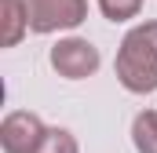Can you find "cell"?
<instances>
[{
  "label": "cell",
  "mask_w": 157,
  "mask_h": 153,
  "mask_svg": "<svg viewBox=\"0 0 157 153\" xmlns=\"http://www.w3.org/2000/svg\"><path fill=\"white\" fill-rule=\"evenodd\" d=\"M99 11L110 22H128L143 11V0H99Z\"/></svg>",
  "instance_id": "8"
},
{
  "label": "cell",
  "mask_w": 157,
  "mask_h": 153,
  "mask_svg": "<svg viewBox=\"0 0 157 153\" xmlns=\"http://www.w3.org/2000/svg\"><path fill=\"white\" fill-rule=\"evenodd\" d=\"M113 73L121 88L132 95H150L157 91V22H139L132 26L117 47Z\"/></svg>",
  "instance_id": "1"
},
{
  "label": "cell",
  "mask_w": 157,
  "mask_h": 153,
  "mask_svg": "<svg viewBox=\"0 0 157 153\" xmlns=\"http://www.w3.org/2000/svg\"><path fill=\"white\" fill-rule=\"evenodd\" d=\"M29 33V7L26 0H4V47H15Z\"/></svg>",
  "instance_id": "5"
},
{
  "label": "cell",
  "mask_w": 157,
  "mask_h": 153,
  "mask_svg": "<svg viewBox=\"0 0 157 153\" xmlns=\"http://www.w3.org/2000/svg\"><path fill=\"white\" fill-rule=\"evenodd\" d=\"M33 153H77V139L66 128H48L44 139H40V146Z\"/></svg>",
  "instance_id": "7"
},
{
  "label": "cell",
  "mask_w": 157,
  "mask_h": 153,
  "mask_svg": "<svg viewBox=\"0 0 157 153\" xmlns=\"http://www.w3.org/2000/svg\"><path fill=\"white\" fill-rule=\"evenodd\" d=\"M132 146L135 153H157V110H143L132 120Z\"/></svg>",
  "instance_id": "6"
},
{
  "label": "cell",
  "mask_w": 157,
  "mask_h": 153,
  "mask_svg": "<svg viewBox=\"0 0 157 153\" xmlns=\"http://www.w3.org/2000/svg\"><path fill=\"white\" fill-rule=\"evenodd\" d=\"M48 62H51L55 73L66 76V80H84V76H95V69H99L102 58H99V47H95L91 40L66 37V40H59V44L51 47Z\"/></svg>",
  "instance_id": "3"
},
{
  "label": "cell",
  "mask_w": 157,
  "mask_h": 153,
  "mask_svg": "<svg viewBox=\"0 0 157 153\" xmlns=\"http://www.w3.org/2000/svg\"><path fill=\"white\" fill-rule=\"evenodd\" d=\"M44 120L29 110H11L0 120V146L4 153H33L44 139Z\"/></svg>",
  "instance_id": "4"
},
{
  "label": "cell",
  "mask_w": 157,
  "mask_h": 153,
  "mask_svg": "<svg viewBox=\"0 0 157 153\" xmlns=\"http://www.w3.org/2000/svg\"><path fill=\"white\" fill-rule=\"evenodd\" d=\"M26 7H29V33L77 29L88 18V0H26Z\"/></svg>",
  "instance_id": "2"
}]
</instances>
